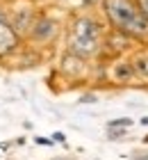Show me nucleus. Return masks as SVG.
I'll use <instances>...</instances> for the list:
<instances>
[{
    "label": "nucleus",
    "instance_id": "obj_1",
    "mask_svg": "<svg viewBox=\"0 0 148 160\" xmlns=\"http://www.w3.org/2000/svg\"><path fill=\"white\" fill-rule=\"evenodd\" d=\"M100 9L107 28L128 34L135 43H148V18L139 12L135 0H103Z\"/></svg>",
    "mask_w": 148,
    "mask_h": 160
},
{
    "label": "nucleus",
    "instance_id": "obj_2",
    "mask_svg": "<svg viewBox=\"0 0 148 160\" xmlns=\"http://www.w3.org/2000/svg\"><path fill=\"white\" fill-rule=\"evenodd\" d=\"M59 37H62V21L50 16V14H36L34 23L25 37V43L32 48L46 50L50 46H55Z\"/></svg>",
    "mask_w": 148,
    "mask_h": 160
},
{
    "label": "nucleus",
    "instance_id": "obj_3",
    "mask_svg": "<svg viewBox=\"0 0 148 160\" xmlns=\"http://www.w3.org/2000/svg\"><path fill=\"white\" fill-rule=\"evenodd\" d=\"M105 87L112 89H132L139 87L135 69L128 55L114 57V60H105Z\"/></svg>",
    "mask_w": 148,
    "mask_h": 160
},
{
    "label": "nucleus",
    "instance_id": "obj_4",
    "mask_svg": "<svg viewBox=\"0 0 148 160\" xmlns=\"http://www.w3.org/2000/svg\"><path fill=\"white\" fill-rule=\"evenodd\" d=\"M91 67H93V62L82 60V57L64 50L62 57H59V62H57V73L64 82L69 80V89H71V87H75L78 82H89V80H91Z\"/></svg>",
    "mask_w": 148,
    "mask_h": 160
},
{
    "label": "nucleus",
    "instance_id": "obj_5",
    "mask_svg": "<svg viewBox=\"0 0 148 160\" xmlns=\"http://www.w3.org/2000/svg\"><path fill=\"white\" fill-rule=\"evenodd\" d=\"M105 32H107V25L89 12L75 14L69 23V30H66V34H71V37H87V39H103Z\"/></svg>",
    "mask_w": 148,
    "mask_h": 160
},
{
    "label": "nucleus",
    "instance_id": "obj_6",
    "mask_svg": "<svg viewBox=\"0 0 148 160\" xmlns=\"http://www.w3.org/2000/svg\"><path fill=\"white\" fill-rule=\"evenodd\" d=\"M135 46H137V43L132 41L128 34H123V32H118V30L107 28L105 37H103V53H100L98 60H114V57L130 55Z\"/></svg>",
    "mask_w": 148,
    "mask_h": 160
},
{
    "label": "nucleus",
    "instance_id": "obj_7",
    "mask_svg": "<svg viewBox=\"0 0 148 160\" xmlns=\"http://www.w3.org/2000/svg\"><path fill=\"white\" fill-rule=\"evenodd\" d=\"M23 43H25V39L9 25V21H7V18L0 21V62L5 64L16 50H21Z\"/></svg>",
    "mask_w": 148,
    "mask_h": 160
},
{
    "label": "nucleus",
    "instance_id": "obj_8",
    "mask_svg": "<svg viewBox=\"0 0 148 160\" xmlns=\"http://www.w3.org/2000/svg\"><path fill=\"white\" fill-rule=\"evenodd\" d=\"M41 62H43V50L32 48V46H27V43H23V46H21V50H16V53H14L9 60H7L9 69H14V71L36 69Z\"/></svg>",
    "mask_w": 148,
    "mask_h": 160
},
{
    "label": "nucleus",
    "instance_id": "obj_9",
    "mask_svg": "<svg viewBox=\"0 0 148 160\" xmlns=\"http://www.w3.org/2000/svg\"><path fill=\"white\" fill-rule=\"evenodd\" d=\"M34 18H36V12L32 9V7H14V9L7 12V21H9V25L16 30L21 37H27V32H30V28H32L34 23Z\"/></svg>",
    "mask_w": 148,
    "mask_h": 160
},
{
    "label": "nucleus",
    "instance_id": "obj_10",
    "mask_svg": "<svg viewBox=\"0 0 148 160\" xmlns=\"http://www.w3.org/2000/svg\"><path fill=\"white\" fill-rule=\"evenodd\" d=\"M128 57L132 62V69H135L139 89H148V43H144V46H135Z\"/></svg>",
    "mask_w": 148,
    "mask_h": 160
},
{
    "label": "nucleus",
    "instance_id": "obj_11",
    "mask_svg": "<svg viewBox=\"0 0 148 160\" xmlns=\"http://www.w3.org/2000/svg\"><path fill=\"white\" fill-rule=\"evenodd\" d=\"M128 133H130V128H107L105 140L107 142H123L128 137Z\"/></svg>",
    "mask_w": 148,
    "mask_h": 160
},
{
    "label": "nucleus",
    "instance_id": "obj_12",
    "mask_svg": "<svg viewBox=\"0 0 148 160\" xmlns=\"http://www.w3.org/2000/svg\"><path fill=\"white\" fill-rule=\"evenodd\" d=\"M132 126H135L132 117H116V119H109L105 123V128H132Z\"/></svg>",
    "mask_w": 148,
    "mask_h": 160
},
{
    "label": "nucleus",
    "instance_id": "obj_13",
    "mask_svg": "<svg viewBox=\"0 0 148 160\" xmlns=\"http://www.w3.org/2000/svg\"><path fill=\"white\" fill-rule=\"evenodd\" d=\"M100 101V96H98V92H82L80 94V98H78V103L80 105H93V103H98Z\"/></svg>",
    "mask_w": 148,
    "mask_h": 160
},
{
    "label": "nucleus",
    "instance_id": "obj_14",
    "mask_svg": "<svg viewBox=\"0 0 148 160\" xmlns=\"http://www.w3.org/2000/svg\"><path fill=\"white\" fill-rule=\"evenodd\" d=\"M130 160H148V149H135L128 153Z\"/></svg>",
    "mask_w": 148,
    "mask_h": 160
},
{
    "label": "nucleus",
    "instance_id": "obj_15",
    "mask_svg": "<svg viewBox=\"0 0 148 160\" xmlns=\"http://www.w3.org/2000/svg\"><path fill=\"white\" fill-rule=\"evenodd\" d=\"M50 140H53L55 144H64L66 147V133H62V130H55V133L50 135Z\"/></svg>",
    "mask_w": 148,
    "mask_h": 160
},
{
    "label": "nucleus",
    "instance_id": "obj_16",
    "mask_svg": "<svg viewBox=\"0 0 148 160\" xmlns=\"http://www.w3.org/2000/svg\"><path fill=\"white\" fill-rule=\"evenodd\" d=\"M34 144H39V147H55V142L50 137H41V135L34 137Z\"/></svg>",
    "mask_w": 148,
    "mask_h": 160
},
{
    "label": "nucleus",
    "instance_id": "obj_17",
    "mask_svg": "<svg viewBox=\"0 0 148 160\" xmlns=\"http://www.w3.org/2000/svg\"><path fill=\"white\" fill-rule=\"evenodd\" d=\"M135 2H137V7H139V12L148 18V0H135Z\"/></svg>",
    "mask_w": 148,
    "mask_h": 160
},
{
    "label": "nucleus",
    "instance_id": "obj_18",
    "mask_svg": "<svg viewBox=\"0 0 148 160\" xmlns=\"http://www.w3.org/2000/svg\"><path fill=\"white\" fill-rule=\"evenodd\" d=\"M80 2H82L87 9H93V7H100L103 5V0H80Z\"/></svg>",
    "mask_w": 148,
    "mask_h": 160
},
{
    "label": "nucleus",
    "instance_id": "obj_19",
    "mask_svg": "<svg viewBox=\"0 0 148 160\" xmlns=\"http://www.w3.org/2000/svg\"><path fill=\"white\" fill-rule=\"evenodd\" d=\"M7 18V9H5V7H0V21H5Z\"/></svg>",
    "mask_w": 148,
    "mask_h": 160
},
{
    "label": "nucleus",
    "instance_id": "obj_20",
    "mask_svg": "<svg viewBox=\"0 0 148 160\" xmlns=\"http://www.w3.org/2000/svg\"><path fill=\"white\" fill-rule=\"evenodd\" d=\"M139 123H141V126H146V128H148V117H139Z\"/></svg>",
    "mask_w": 148,
    "mask_h": 160
},
{
    "label": "nucleus",
    "instance_id": "obj_21",
    "mask_svg": "<svg viewBox=\"0 0 148 160\" xmlns=\"http://www.w3.org/2000/svg\"><path fill=\"white\" fill-rule=\"evenodd\" d=\"M23 128L25 130H32V121H23Z\"/></svg>",
    "mask_w": 148,
    "mask_h": 160
},
{
    "label": "nucleus",
    "instance_id": "obj_22",
    "mask_svg": "<svg viewBox=\"0 0 148 160\" xmlns=\"http://www.w3.org/2000/svg\"><path fill=\"white\" fill-rule=\"evenodd\" d=\"M141 144H146V147H148V133L144 135V140H141Z\"/></svg>",
    "mask_w": 148,
    "mask_h": 160
}]
</instances>
